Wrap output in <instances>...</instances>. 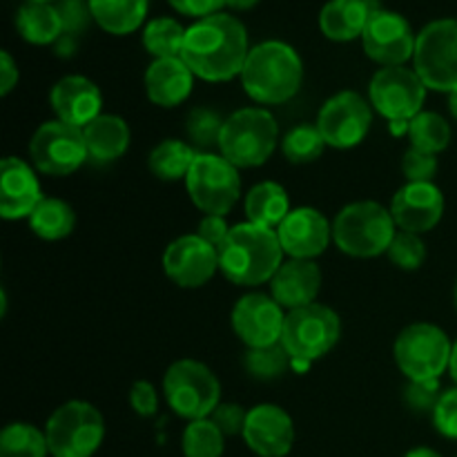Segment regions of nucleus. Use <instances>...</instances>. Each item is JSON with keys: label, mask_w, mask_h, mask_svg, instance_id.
Listing matches in <instances>:
<instances>
[{"label": "nucleus", "mask_w": 457, "mask_h": 457, "mask_svg": "<svg viewBox=\"0 0 457 457\" xmlns=\"http://www.w3.org/2000/svg\"><path fill=\"white\" fill-rule=\"evenodd\" d=\"M250 54L248 31L232 13H214L187 27L181 58L196 79L226 83L241 76Z\"/></svg>", "instance_id": "obj_1"}, {"label": "nucleus", "mask_w": 457, "mask_h": 457, "mask_svg": "<svg viewBox=\"0 0 457 457\" xmlns=\"http://www.w3.org/2000/svg\"><path fill=\"white\" fill-rule=\"evenodd\" d=\"M284 263V248L277 230L244 221L232 226L219 248V270L237 286H262L275 277Z\"/></svg>", "instance_id": "obj_2"}, {"label": "nucleus", "mask_w": 457, "mask_h": 457, "mask_svg": "<svg viewBox=\"0 0 457 457\" xmlns=\"http://www.w3.org/2000/svg\"><path fill=\"white\" fill-rule=\"evenodd\" d=\"M303 83V62L293 45L284 40H263L250 47L241 71L244 92L262 105H281L299 92Z\"/></svg>", "instance_id": "obj_3"}, {"label": "nucleus", "mask_w": 457, "mask_h": 457, "mask_svg": "<svg viewBox=\"0 0 457 457\" xmlns=\"http://www.w3.org/2000/svg\"><path fill=\"white\" fill-rule=\"evenodd\" d=\"M395 228L391 210L375 201H355L335 217L333 241L348 257L373 259L388 253L397 235Z\"/></svg>", "instance_id": "obj_4"}, {"label": "nucleus", "mask_w": 457, "mask_h": 457, "mask_svg": "<svg viewBox=\"0 0 457 457\" xmlns=\"http://www.w3.org/2000/svg\"><path fill=\"white\" fill-rule=\"evenodd\" d=\"M279 143L277 119L263 107H244L223 123L219 154L235 168H259L266 163Z\"/></svg>", "instance_id": "obj_5"}, {"label": "nucleus", "mask_w": 457, "mask_h": 457, "mask_svg": "<svg viewBox=\"0 0 457 457\" xmlns=\"http://www.w3.org/2000/svg\"><path fill=\"white\" fill-rule=\"evenodd\" d=\"M45 436L54 457H92L105 440V420L89 402L71 400L49 415Z\"/></svg>", "instance_id": "obj_6"}, {"label": "nucleus", "mask_w": 457, "mask_h": 457, "mask_svg": "<svg viewBox=\"0 0 457 457\" xmlns=\"http://www.w3.org/2000/svg\"><path fill=\"white\" fill-rule=\"evenodd\" d=\"M163 397L179 418L195 422L210 418L221 404V384L204 361L179 360L165 370Z\"/></svg>", "instance_id": "obj_7"}, {"label": "nucleus", "mask_w": 457, "mask_h": 457, "mask_svg": "<svg viewBox=\"0 0 457 457\" xmlns=\"http://www.w3.org/2000/svg\"><path fill=\"white\" fill-rule=\"evenodd\" d=\"M453 344L449 335L436 324H411L397 335L393 357L409 382L440 379L451 366Z\"/></svg>", "instance_id": "obj_8"}, {"label": "nucleus", "mask_w": 457, "mask_h": 457, "mask_svg": "<svg viewBox=\"0 0 457 457\" xmlns=\"http://www.w3.org/2000/svg\"><path fill=\"white\" fill-rule=\"evenodd\" d=\"M342 337V320L324 303L297 308L286 312L281 344L293 360L315 361L328 355Z\"/></svg>", "instance_id": "obj_9"}, {"label": "nucleus", "mask_w": 457, "mask_h": 457, "mask_svg": "<svg viewBox=\"0 0 457 457\" xmlns=\"http://www.w3.org/2000/svg\"><path fill=\"white\" fill-rule=\"evenodd\" d=\"M413 70L433 92L457 89V21L437 18L422 27L415 43Z\"/></svg>", "instance_id": "obj_10"}, {"label": "nucleus", "mask_w": 457, "mask_h": 457, "mask_svg": "<svg viewBox=\"0 0 457 457\" xmlns=\"http://www.w3.org/2000/svg\"><path fill=\"white\" fill-rule=\"evenodd\" d=\"M190 201L204 214L226 217L241 196L239 168L214 152H199L186 179Z\"/></svg>", "instance_id": "obj_11"}, {"label": "nucleus", "mask_w": 457, "mask_h": 457, "mask_svg": "<svg viewBox=\"0 0 457 457\" xmlns=\"http://www.w3.org/2000/svg\"><path fill=\"white\" fill-rule=\"evenodd\" d=\"M29 159L38 172L49 177H67L76 172L87 156L83 129L62 120H47L29 141Z\"/></svg>", "instance_id": "obj_12"}, {"label": "nucleus", "mask_w": 457, "mask_h": 457, "mask_svg": "<svg viewBox=\"0 0 457 457\" xmlns=\"http://www.w3.org/2000/svg\"><path fill=\"white\" fill-rule=\"evenodd\" d=\"M427 89L415 70H409L406 65L382 67L370 79L369 101L373 110L382 114L388 123L413 120L420 112H424Z\"/></svg>", "instance_id": "obj_13"}, {"label": "nucleus", "mask_w": 457, "mask_h": 457, "mask_svg": "<svg viewBox=\"0 0 457 457\" xmlns=\"http://www.w3.org/2000/svg\"><path fill=\"white\" fill-rule=\"evenodd\" d=\"M315 125L326 145L335 150H351L370 132L373 105L353 89H344L321 105Z\"/></svg>", "instance_id": "obj_14"}, {"label": "nucleus", "mask_w": 457, "mask_h": 457, "mask_svg": "<svg viewBox=\"0 0 457 457\" xmlns=\"http://www.w3.org/2000/svg\"><path fill=\"white\" fill-rule=\"evenodd\" d=\"M415 43L418 34H413L411 22L391 9L375 12L361 34L366 56L382 67L406 65L415 56Z\"/></svg>", "instance_id": "obj_15"}, {"label": "nucleus", "mask_w": 457, "mask_h": 457, "mask_svg": "<svg viewBox=\"0 0 457 457\" xmlns=\"http://www.w3.org/2000/svg\"><path fill=\"white\" fill-rule=\"evenodd\" d=\"M232 330L248 348L272 346L281 342L286 312L272 295H244L232 308Z\"/></svg>", "instance_id": "obj_16"}, {"label": "nucleus", "mask_w": 457, "mask_h": 457, "mask_svg": "<svg viewBox=\"0 0 457 457\" xmlns=\"http://www.w3.org/2000/svg\"><path fill=\"white\" fill-rule=\"evenodd\" d=\"M163 270L179 288H201L219 270V250L199 235H181L165 248Z\"/></svg>", "instance_id": "obj_17"}, {"label": "nucleus", "mask_w": 457, "mask_h": 457, "mask_svg": "<svg viewBox=\"0 0 457 457\" xmlns=\"http://www.w3.org/2000/svg\"><path fill=\"white\" fill-rule=\"evenodd\" d=\"M244 442L259 457H286L295 445L293 418L277 404H257L248 411Z\"/></svg>", "instance_id": "obj_18"}, {"label": "nucleus", "mask_w": 457, "mask_h": 457, "mask_svg": "<svg viewBox=\"0 0 457 457\" xmlns=\"http://www.w3.org/2000/svg\"><path fill=\"white\" fill-rule=\"evenodd\" d=\"M395 226L404 232H431L445 217V195L436 183H406L391 201Z\"/></svg>", "instance_id": "obj_19"}, {"label": "nucleus", "mask_w": 457, "mask_h": 457, "mask_svg": "<svg viewBox=\"0 0 457 457\" xmlns=\"http://www.w3.org/2000/svg\"><path fill=\"white\" fill-rule=\"evenodd\" d=\"M277 237L290 259H312L326 253L333 241V226L315 208L290 210L288 217L277 228Z\"/></svg>", "instance_id": "obj_20"}, {"label": "nucleus", "mask_w": 457, "mask_h": 457, "mask_svg": "<svg viewBox=\"0 0 457 457\" xmlns=\"http://www.w3.org/2000/svg\"><path fill=\"white\" fill-rule=\"evenodd\" d=\"M43 199L34 168L16 156H4L0 163V214L3 219L7 221L29 219Z\"/></svg>", "instance_id": "obj_21"}, {"label": "nucleus", "mask_w": 457, "mask_h": 457, "mask_svg": "<svg viewBox=\"0 0 457 457\" xmlns=\"http://www.w3.org/2000/svg\"><path fill=\"white\" fill-rule=\"evenodd\" d=\"M49 105H52L58 120L83 129L96 116L103 114V94L98 85L89 80L87 76L70 74L52 87Z\"/></svg>", "instance_id": "obj_22"}, {"label": "nucleus", "mask_w": 457, "mask_h": 457, "mask_svg": "<svg viewBox=\"0 0 457 457\" xmlns=\"http://www.w3.org/2000/svg\"><path fill=\"white\" fill-rule=\"evenodd\" d=\"M321 281L324 277L312 259H288L281 263L279 270L270 279V295L281 308L297 311V308L315 303Z\"/></svg>", "instance_id": "obj_23"}, {"label": "nucleus", "mask_w": 457, "mask_h": 457, "mask_svg": "<svg viewBox=\"0 0 457 457\" xmlns=\"http://www.w3.org/2000/svg\"><path fill=\"white\" fill-rule=\"evenodd\" d=\"M145 94L154 105L177 107L190 96L195 74L181 56L154 58L145 70Z\"/></svg>", "instance_id": "obj_24"}, {"label": "nucleus", "mask_w": 457, "mask_h": 457, "mask_svg": "<svg viewBox=\"0 0 457 457\" xmlns=\"http://www.w3.org/2000/svg\"><path fill=\"white\" fill-rule=\"evenodd\" d=\"M379 0H328L320 12V29L335 43L361 38L370 16L379 12Z\"/></svg>", "instance_id": "obj_25"}, {"label": "nucleus", "mask_w": 457, "mask_h": 457, "mask_svg": "<svg viewBox=\"0 0 457 457\" xmlns=\"http://www.w3.org/2000/svg\"><path fill=\"white\" fill-rule=\"evenodd\" d=\"M85 143H87V156L92 163L107 165L128 152L129 147V125L125 119L116 114H101L83 128Z\"/></svg>", "instance_id": "obj_26"}, {"label": "nucleus", "mask_w": 457, "mask_h": 457, "mask_svg": "<svg viewBox=\"0 0 457 457\" xmlns=\"http://www.w3.org/2000/svg\"><path fill=\"white\" fill-rule=\"evenodd\" d=\"M245 217L250 223L277 230L290 214V199L284 186L275 181H262L245 195Z\"/></svg>", "instance_id": "obj_27"}, {"label": "nucleus", "mask_w": 457, "mask_h": 457, "mask_svg": "<svg viewBox=\"0 0 457 457\" xmlns=\"http://www.w3.org/2000/svg\"><path fill=\"white\" fill-rule=\"evenodd\" d=\"M92 18L107 34L125 36L137 31L147 16L150 0H87Z\"/></svg>", "instance_id": "obj_28"}, {"label": "nucleus", "mask_w": 457, "mask_h": 457, "mask_svg": "<svg viewBox=\"0 0 457 457\" xmlns=\"http://www.w3.org/2000/svg\"><path fill=\"white\" fill-rule=\"evenodd\" d=\"M16 29L31 45H56L62 36L61 13L52 3H25L16 13Z\"/></svg>", "instance_id": "obj_29"}, {"label": "nucleus", "mask_w": 457, "mask_h": 457, "mask_svg": "<svg viewBox=\"0 0 457 457\" xmlns=\"http://www.w3.org/2000/svg\"><path fill=\"white\" fill-rule=\"evenodd\" d=\"M76 214L67 201L45 196L38 208L31 212L29 228L36 237L45 241H61L74 232Z\"/></svg>", "instance_id": "obj_30"}, {"label": "nucleus", "mask_w": 457, "mask_h": 457, "mask_svg": "<svg viewBox=\"0 0 457 457\" xmlns=\"http://www.w3.org/2000/svg\"><path fill=\"white\" fill-rule=\"evenodd\" d=\"M196 154L199 152H195V147L187 143L168 138L150 152L147 165H150V172L161 181H179V179H187Z\"/></svg>", "instance_id": "obj_31"}, {"label": "nucleus", "mask_w": 457, "mask_h": 457, "mask_svg": "<svg viewBox=\"0 0 457 457\" xmlns=\"http://www.w3.org/2000/svg\"><path fill=\"white\" fill-rule=\"evenodd\" d=\"M49 445L45 431L34 424L13 422L0 433V457H47Z\"/></svg>", "instance_id": "obj_32"}, {"label": "nucleus", "mask_w": 457, "mask_h": 457, "mask_svg": "<svg viewBox=\"0 0 457 457\" xmlns=\"http://www.w3.org/2000/svg\"><path fill=\"white\" fill-rule=\"evenodd\" d=\"M411 147L428 154H440L451 143V125L436 112H420L409 123Z\"/></svg>", "instance_id": "obj_33"}, {"label": "nucleus", "mask_w": 457, "mask_h": 457, "mask_svg": "<svg viewBox=\"0 0 457 457\" xmlns=\"http://www.w3.org/2000/svg\"><path fill=\"white\" fill-rule=\"evenodd\" d=\"M186 31L187 27L174 18H154L143 29V45L154 58L181 56Z\"/></svg>", "instance_id": "obj_34"}, {"label": "nucleus", "mask_w": 457, "mask_h": 457, "mask_svg": "<svg viewBox=\"0 0 457 457\" xmlns=\"http://www.w3.org/2000/svg\"><path fill=\"white\" fill-rule=\"evenodd\" d=\"M181 449L186 457H221L226 451V436L210 418L195 420L183 431Z\"/></svg>", "instance_id": "obj_35"}, {"label": "nucleus", "mask_w": 457, "mask_h": 457, "mask_svg": "<svg viewBox=\"0 0 457 457\" xmlns=\"http://www.w3.org/2000/svg\"><path fill=\"white\" fill-rule=\"evenodd\" d=\"M244 366L250 378L272 382V379H279L288 369H293V357L279 342L272 346L248 348L244 355Z\"/></svg>", "instance_id": "obj_36"}, {"label": "nucleus", "mask_w": 457, "mask_h": 457, "mask_svg": "<svg viewBox=\"0 0 457 457\" xmlns=\"http://www.w3.org/2000/svg\"><path fill=\"white\" fill-rule=\"evenodd\" d=\"M324 150L326 141L320 129H317V125H295L281 138V152H284V156L290 163H312V161H317L324 154Z\"/></svg>", "instance_id": "obj_37"}, {"label": "nucleus", "mask_w": 457, "mask_h": 457, "mask_svg": "<svg viewBox=\"0 0 457 457\" xmlns=\"http://www.w3.org/2000/svg\"><path fill=\"white\" fill-rule=\"evenodd\" d=\"M223 123H226V119H221V114L210 110V107H195V110H190L186 119V129L192 145H196V150L201 152H210L212 147H219Z\"/></svg>", "instance_id": "obj_38"}, {"label": "nucleus", "mask_w": 457, "mask_h": 457, "mask_svg": "<svg viewBox=\"0 0 457 457\" xmlns=\"http://www.w3.org/2000/svg\"><path fill=\"white\" fill-rule=\"evenodd\" d=\"M386 254L397 268H402V270H418V268L427 262V245H424L422 237L420 235L400 230L395 235V239H393Z\"/></svg>", "instance_id": "obj_39"}, {"label": "nucleus", "mask_w": 457, "mask_h": 457, "mask_svg": "<svg viewBox=\"0 0 457 457\" xmlns=\"http://www.w3.org/2000/svg\"><path fill=\"white\" fill-rule=\"evenodd\" d=\"M402 172L409 183H433L437 174V156L409 147L402 159Z\"/></svg>", "instance_id": "obj_40"}, {"label": "nucleus", "mask_w": 457, "mask_h": 457, "mask_svg": "<svg viewBox=\"0 0 457 457\" xmlns=\"http://www.w3.org/2000/svg\"><path fill=\"white\" fill-rule=\"evenodd\" d=\"M440 379L428 382H409L404 386V404L415 413H433L436 404L440 402Z\"/></svg>", "instance_id": "obj_41"}, {"label": "nucleus", "mask_w": 457, "mask_h": 457, "mask_svg": "<svg viewBox=\"0 0 457 457\" xmlns=\"http://www.w3.org/2000/svg\"><path fill=\"white\" fill-rule=\"evenodd\" d=\"M433 427L446 440H457V386L442 393L431 413Z\"/></svg>", "instance_id": "obj_42"}, {"label": "nucleus", "mask_w": 457, "mask_h": 457, "mask_svg": "<svg viewBox=\"0 0 457 457\" xmlns=\"http://www.w3.org/2000/svg\"><path fill=\"white\" fill-rule=\"evenodd\" d=\"M56 9L61 13L62 34L79 36L89 25V21H94L87 0H58Z\"/></svg>", "instance_id": "obj_43"}, {"label": "nucleus", "mask_w": 457, "mask_h": 457, "mask_svg": "<svg viewBox=\"0 0 457 457\" xmlns=\"http://www.w3.org/2000/svg\"><path fill=\"white\" fill-rule=\"evenodd\" d=\"M210 420L217 424L219 431H221L226 437L244 436L248 411H245L241 404H223L221 402V404L214 409V413L210 415Z\"/></svg>", "instance_id": "obj_44"}, {"label": "nucleus", "mask_w": 457, "mask_h": 457, "mask_svg": "<svg viewBox=\"0 0 457 457\" xmlns=\"http://www.w3.org/2000/svg\"><path fill=\"white\" fill-rule=\"evenodd\" d=\"M129 404H132L137 415L152 418L159 411V391L154 388V384L138 379V382L132 384V391H129Z\"/></svg>", "instance_id": "obj_45"}, {"label": "nucleus", "mask_w": 457, "mask_h": 457, "mask_svg": "<svg viewBox=\"0 0 457 457\" xmlns=\"http://www.w3.org/2000/svg\"><path fill=\"white\" fill-rule=\"evenodd\" d=\"M230 230L232 228L226 223V217H219V214H205V217L201 219L196 235L219 250L223 245V241L228 239V235H230Z\"/></svg>", "instance_id": "obj_46"}, {"label": "nucleus", "mask_w": 457, "mask_h": 457, "mask_svg": "<svg viewBox=\"0 0 457 457\" xmlns=\"http://www.w3.org/2000/svg\"><path fill=\"white\" fill-rule=\"evenodd\" d=\"M172 9H177L183 16H190L201 21V18L214 16L226 7V0H168Z\"/></svg>", "instance_id": "obj_47"}, {"label": "nucleus", "mask_w": 457, "mask_h": 457, "mask_svg": "<svg viewBox=\"0 0 457 457\" xmlns=\"http://www.w3.org/2000/svg\"><path fill=\"white\" fill-rule=\"evenodd\" d=\"M18 83V65L9 52H0V94L7 96Z\"/></svg>", "instance_id": "obj_48"}, {"label": "nucleus", "mask_w": 457, "mask_h": 457, "mask_svg": "<svg viewBox=\"0 0 457 457\" xmlns=\"http://www.w3.org/2000/svg\"><path fill=\"white\" fill-rule=\"evenodd\" d=\"M56 52L61 54V56H71V54L76 52V36H70V34H62L61 38L56 40Z\"/></svg>", "instance_id": "obj_49"}, {"label": "nucleus", "mask_w": 457, "mask_h": 457, "mask_svg": "<svg viewBox=\"0 0 457 457\" xmlns=\"http://www.w3.org/2000/svg\"><path fill=\"white\" fill-rule=\"evenodd\" d=\"M259 0H226V7L235 9V12H248L257 4Z\"/></svg>", "instance_id": "obj_50"}, {"label": "nucleus", "mask_w": 457, "mask_h": 457, "mask_svg": "<svg viewBox=\"0 0 457 457\" xmlns=\"http://www.w3.org/2000/svg\"><path fill=\"white\" fill-rule=\"evenodd\" d=\"M404 457H442L436 449H428V446H418V449H411Z\"/></svg>", "instance_id": "obj_51"}, {"label": "nucleus", "mask_w": 457, "mask_h": 457, "mask_svg": "<svg viewBox=\"0 0 457 457\" xmlns=\"http://www.w3.org/2000/svg\"><path fill=\"white\" fill-rule=\"evenodd\" d=\"M449 112H451V116L457 120V89H453V92L449 94Z\"/></svg>", "instance_id": "obj_52"}, {"label": "nucleus", "mask_w": 457, "mask_h": 457, "mask_svg": "<svg viewBox=\"0 0 457 457\" xmlns=\"http://www.w3.org/2000/svg\"><path fill=\"white\" fill-rule=\"evenodd\" d=\"M449 370H451V375H453V379H455V384H457V339H455V344H453V355H451Z\"/></svg>", "instance_id": "obj_53"}, {"label": "nucleus", "mask_w": 457, "mask_h": 457, "mask_svg": "<svg viewBox=\"0 0 457 457\" xmlns=\"http://www.w3.org/2000/svg\"><path fill=\"white\" fill-rule=\"evenodd\" d=\"M27 3H54V0H27Z\"/></svg>", "instance_id": "obj_54"}, {"label": "nucleus", "mask_w": 457, "mask_h": 457, "mask_svg": "<svg viewBox=\"0 0 457 457\" xmlns=\"http://www.w3.org/2000/svg\"><path fill=\"white\" fill-rule=\"evenodd\" d=\"M455 306H457V284H455Z\"/></svg>", "instance_id": "obj_55"}]
</instances>
